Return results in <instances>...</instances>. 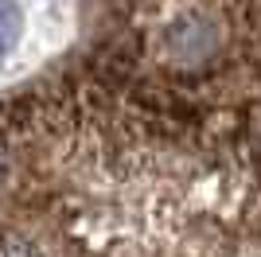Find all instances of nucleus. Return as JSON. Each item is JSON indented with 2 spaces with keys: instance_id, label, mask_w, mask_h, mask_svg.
I'll list each match as a JSON object with an SVG mask.
<instances>
[{
  "instance_id": "obj_2",
  "label": "nucleus",
  "mask_w": 261,
  "mask_h": 257,
  "mask_svg": "<svg viewBox=\"0 0 261 257\" xmlns=\"http://www.w3.org/2000/svg\"><path fill=\"white\" fill-rule=\"evenodd\" d=\"M133 4H168V0H121V8H133Z\"/></svg>"
},
{
  "instance_id": "obj_1",
  "label": "nucleus",
  "mask_w": 261,
  "mask_h": 257,
  "mask_svg": "<svg viewBox=\"0 0 261 257\" xmlns=\"http://www.w3.org/2000/svg\"><path fill=\"white\" fill-rule=\"evenodd\" d=\"M0 257H261V0L121 8L0 94Z\"/></svg>"
}]
</instances>
